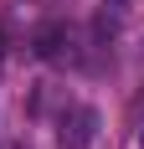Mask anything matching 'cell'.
Listing matches in <instances>:
<instances>
[{"mask_svg":"<svg viewBox=\"0 0 144 149\" xmlns=\"http://www.w3.org/2000/svg\"><path fill=\"white\" fill-rule=\"evenodd\" d=\"M139 149H144V123H139Z\"/></svg>","mask_w":144,"mask_h":149,"instance_id":"3957f363","label":"cell"},{"mask_svg":"<svg viewBox=\"0 0 144 149\" xmlns=\"http://www.w3.org/2000/svg\"><path fill=\"white\" fill-rule=\"evenodd\" d=\"M31 52L46 67H82V31L67 21H41L31 31Z\"/></svg>","mask_w":144,"mask_h":149,"instance_id":"6da1fadb","label":"cell"},{"mask_svg":"<svg viewBox=\"0 0 144 149\" xmlns=\"http://www.w3.org/2000/svg\"><path fill=\"white\" fill-rule=\"evenodd\" d=\"M98 139V108H87V103H67L57 113V144L62 149H87Z\"/></svg>","mask_w":144,"mask_h":149,"instance_id":"7a4b0ae2","label":"cell"},{"mask_svg":"<svg viewBox=\"0 0 144 149\" xmlns=\"http://www.w3.org/2000/svg\"><path fill=\"white\" fill-rule=\"evenodd\" d=\"M0 62H5V57H0Z\"/></svg>","mask_w":144,"mask_h":149,"instance_id":"5b68a950","label":"cell"},{"mask_svg":"<svg viewBox=\"0 0 144 149\" xmlns=\"http://www.w3.org/2000/svg\"><path fill=\"white\" fill-rule=\"evenodd\" d=\"M108 5H129V0H108Z\"/></svg>","mask_w":144,"mask_h":149,"instance_id":"277c9868","label":"cell"}]
</instances>
